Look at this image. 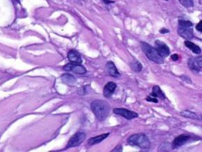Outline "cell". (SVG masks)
Here are the masks:
<instances>
[{
	"label": "cell",
	"instance_id": "cell-1",
	"mask_svg": "<svg viewBox=\"0 0 202 152\" xmlns=\"http://www.w3.org/2000/svg\"><path fill=\"white\" fill-rule=\"evenodd\" d=\"M91 109L96 118L100 121H105L110 112L109 103L100 99L93 101L91 104Z\"/></svg>",
	"mask_w": 202,
	"mask_h": 152
},
{
	"label": "cell",
	"instance_id": "cell-2",
	"mask_svg": "<svg viewBox=\"0 0 202 152\" xmlns=\"http://www.w3.org/2000/svg\"><path fill=\"white\" fill-rule=\"evenodd\" d=\"M128 144L132 146H137L142 149H149L151 143L149 138L143 133L134 134L130 136L127 139Z\"/></svg>",
	"mask_w": 202,
	"mask_h": 152
},
{
	"label": "cell",
	"instance_id": "cell-3",
	"mask_svg": "<svg viewBox=\"0 0 202 152\" xmlns=\"http://www.w3.org/2000/svg\"><path fill=\"white\" fill-rule=\"evenodd\" d=\"M140 47H141L142 51L144 52L145 55L150 61H152L154 63L159 64H164V58L159 54L156 48L144 42H140Z\"/></svg>",
	"mask_w": 202,
	"mask_h": 152
},
{
	"label": "cell",
	"instance_id": "cell-4",
	"mask_svg": "<svg viewBox=\"0 0 202 152\" xmlns=\"http://www.w3.org/2000/svg\"><path fill=\"white\" fill-rule=\"evenodd\" d=\"M86 137H87V134H86L84 132L80 131L76 133L73 136H72V138L70 139V140H69L68 143V145L66 146V149L75 147V146L80 145V144L84 141Z\"/></svg>",
	"mask_w": 202,
	"mask_h": 152
},
{
	"label": "cell",
	"instance_id": "cell-5",
	"mask_svg": "<svg viewBox=\"0 0 202 152\" xmlns=\"http://www.w3.org/2000/svg\"><path fill=\"white\" fill-rule=\"evenodd\" d=\"M114 113L117 114L118 116H121L122 117H124V118L127 119V120H131L135 118H137L138 116V114L135 113L134 111L128 110L126 109H121V108H116L113 110Z\"/></svg>",
	"mask_w": 202,
	"mask_h": 152
},
{
	"label": "cell",
	"instance_id": "cell-6",
	"mask_svg": "<svg viewBox=\"0 0 202 152\" xmlns=\"http://www.w3.org/2000/svg\"><path fill=\"white\" fill-rule=\"evenodd\" d=\"M63 70L65 71H72L73 73L84 75L87 73V69L84 66L80 64H68L63 66Z\"/></svg>",
	"mask_w": 202,
	"mask_h": 152
},
{
	"label": "cell",
	"instance_id": "cell-7",
	"mask_svg": "<svg viewBox=\"0 0 202 152\" xmlns=\"http://www.w3.org/2000/svg\"><path fill=\"white\" fill-rule=\"evenodd\" d=\"M155 48H156L157 50L158 51L159 54L163 57V58L167 57L169 55L170 53H171L169 47L167 46L164 42L160 40L155 41Z\"/></svg>",
	"mask_w": 202,
	"mask_h": 152
},
{
	"label": "cell",
	"instance_id": "cell-8",
	"mask_svg": "<svg viewBox=\"0 0 202 152\" xmlns=\"http://www.w3.org/2000/svg\"><path fill=\"white\" fill-rule=\"evenodd\" d=\"M189 138H190V137L188 135V134H181V135L178 136L174 139V140L171 144V148L173 149H176L181 147V146L184 145L189 140Z\"/></svg>",
	"mask_w": 202,
	"mask_h": 152
},
{
	"label": "cell",
	"instance_id": "cell-9",
	"mask_svg": "<svg viewBox=\"0 0 202 152\" xmlns=\"http://www.w3.org/2000/svg\"><path fill=\"white\" fill-rule=\"evenodd\" d=\"M68 59L71 63L75 64H81L82 63V59L81 54L75 49H71L68 54Z\"/></svg>",
	"mask_w": 202,
	"mask_h": 152
},
{
	"label": "cell",
	"instance_id": "cell-10",
	"mask_svg": "<svg viewBox=\"0 0 202 152\" xmlns=\"http://www.w3.org/2000/svg\"><path fill=\"white\" fill-rule=\"evenodd\" d=\"M178 32L179 35H181L182 37L186 39H191L194 37V32L192 28H191V27L185 28V27L178 26Z\"/></svg>",
	"mask_w": 202,
	"mask_h": 152
},
{
	"label": "cell",
	"instance_id": "cell-11",
	"mask_svg": "<svg viewBox=\"0 0 202 152\" xmlns=\"http://www.w3.org/2000/svg\"><path fill=\"white\" fill-rule=\"evenodd\" d=\"M106 71L107 72V73L114 78H117V77L121 76V74L117 68V67L114 64V62L112 61H107L106 64Z\"/></svg>",
	"mask_w": 202,
	"mask_h": 152
},
{
	"label": "cell",
	"instance_id": "cell-12",
	"mask_svg": "<svg viewBox=\"0 0 202 152\" xmlns=\"http://www.w3.org/2000/svg\"><path fill=\"white\" fill-rule=\"evenodd\" d=\"M116 88H117V84L113 82H109L103 88V95L105 98H110L114 94Z\"/></svg>",
	"mask_w": 202,
	"mask_h": 152
},
{
	"label": "cell",
	"instance_id": "cell-13",
	"mask_svg": "<svg viewBox=\"0 0 202 152\" xmlns=\"http://www.w3.org/2000/svg\"><path fill=\"white\" fill-rule=\"evenodd\" d=\"M110 133H105V134H102L100 135H98L96 137H94V138H90L88 140V144L89 145H95V144H98L100 143L101 142L104 140L106 138L109 136Z\"/></svg>",
	"mask_w": 202,
	"mask_h": 152
},
{
	"label": "cell",
	"instance_id": "cell-14",
	"mask_svg": "<svg viewBox=\"0 0 202 152\" xmlns=\"http://www.w3.org/2000/svg\"><path fill=\"white\" fill-rule=\"evenodd\" d=\"M181 116L187 118L194 119V120H200L201 118L198 114H196L194 112H192L189 110H184L181 112Z\"/></svg>",
	"mask_w": 202,
	"mask_h": 152
},
{
	"label": "cell",
	"instance_id": "cell-15",
	"mask_svg": "<svg viewBox=\"0 0 202 152\" xmlns=\"http://www.w3.org/2000/svg\"><path fill=\"white\" fill-rule=\"evenodd\" d=\"M61 79L63 81L64 83L67 84H70V85H73L76 83V78L72 76L71 74L69 73H65L63 74L62 76H61Z\"/></svg>",
	"mask_w": 202,
	"mask_h": 152
},
{
	"label": "cell",
	"instance_id": "cell-16",
	"mask_svg": "<svg viewBox=\"0 0 202 152\" xmlns=\"http://www.w3.org/2000/svg\"><path fill=\"white\" fill-rule=\"evenodd\" d=\"M185 45L188 47L189 49H190L191 51H192L194 54H200L201 53V49L200 47L196 45V44H194L193 42L187 40L185 42Z\"/></svg>",
	"mask_w": 202,
	"mask_h": 152
},
{
	"label": "cell",
	"instance_id": "cell-17",
	"mask_svg": "<svg viewBox=\"0 0 202 152\" xmlns=\"http://www.w3.org/2000/svg\"><path fill=\"white\" fill-rule=\"evenodd\" d=\"M150 96H152L154 97H157V98H160L161 99H165V94L163 92L161 91V89H160V88L159 86H154L153 88H152V92L150 94Z\"/></svg>",
	"mask_w": 202,
	"mask_h": 152
},
{
	"label": "cell",
	"instance_id": "cell-18",
	"mask_svg": "<svg viewBox=\"0 0 202 152\" xmlns=\"http://www.w3.org/2000/svg\"><path fill=\"white\" fill-rule=\"evenodd\" d=\"M188 64L189 68H190L192 71H195V72H199L201 71L200 68H199V66H197V64H196V63L195 59H194V57H192V58L189 59Z\"/></svg>",
	"mask_w": 202,
	"mask_h": 152
},
{
	"label": "cell",
	"instance_id": "cell-19",
	"mask_svg": "<svg viewBox=\"0 0 202 152\" xmlns=\"http://www.w3.org/2000/svg\"><path fill=\"white\" fill-rule=\"evenodd\" d=\"M130 66L131 69L135 72H140L142 69V64H140L138 61L135 60V59L130 62Z\"/></svg>",
	"mask_w": 202,
	"mask_h": 152
},
{
	"label": "cell",
	"instance_id": "cell-20",
	"mask_svg": "<svg viewBox=\"0 0 202 152\" xmlns=\"http://www.w3.org/2000/svg\"><path fill=\"white\" fill-rule=\"evenodd\" d=\"M179 2L185 8H191L194 6L193 0H179Z\"/></svg>",
	"mask_w": 202,
	"mask_h": 152
},
{
	"label": "cell",
	"instance_id": "cell-21",
	"mask_svg": "<svg viewBox=\"0 0 202 152\" xmlns=\"http://www.w3.org/2000/svg\"><path fill=\"white\" fill-rule=\"evenodd\" d=\"M178 26L181 27H185V28H189L193 26V24L192 22L189 21H184V20H179L178 21Z\"/></svg>",
	"mask_w": 202,
	"mask_h": 152
},
{
	"label": "cell",
	"instance_id": "cell-22",
	"mask_svg": "<svg viewBox=\"0 0 202 152\" xmlns=\"http://www.w3.org/2000/svg\"><path fill=\"white\" fill-rule=\"evenodd\" d=\"M194 59H195V61L199 66V68H200V70H202V55L197 57H194Z\"/></svg>",
	"mask_w": 202,
	"mask_h": 152
},
{
	"label": "cell",
	"instance_id": "cell-23",
	"mask_svg": "<svg viewBox=\"0 0 202 152\" xmlns=\"http://www.w3.org/2000/svg\"><path fill=\"white\" fill-rule=\"evenodd\" d=\"M146 100L147 101H150V102H154V103H158V100H157V99H156V97H154L152 96H148L146 98Z\"/></svg>",
	"mask_w": 202,
	"mask_h": 152
},
{
	"label": "cell",
	"instance_id": "cell-24",
	"mask_svg": "<svg viewBox=\"0 0 202 152\" xmlns=\"http://www.w3.org/2000/svg\"><path fill=\"white\" fill-rule=\"evenodd\" d=\"M122 146L121 145V144H119V145H117V146H116V147L113 149V150L112 151L113 152H115V151H118V152H121V151H122Z\"/></svg>",
	"mask_w": 202,
	"mask_h": 152
},
{
	"label": "cell",
	"instance_id": "cell-25",
	"mask_svg": "<svg viewBox=\"0 0 202 152\" xmlns=\"http://www.w3.org/2000/svg\"><path fill=\"white\" fill-rule=\"evenodd\" d=\"M196 29L199 32H202V21H199V23L196 26Z\"/></svg>",
	"mask_w": 202,
	"mask_h": 152
},
{
	"label": "cell",
	"instance_id": "cell-26",
	"mask_svg": "<svg viewBox=\"0 0 202 152\" xmlns=\"http://www.w3.org/2000/svg\"><path fill=\"white\" fill-rule=\"evenodd\" d=\"M171 58L172 60L176 61H178L179 59V56L177 54H173V55H171Z\"/></svg>",
	"mask_w": 202,
	"mask_h": 152
},
{
	"label": "cell",
	"instance_id": "cell-27",
	"mask_svg": "<svg viewBox=\"0 0 202 152\" xmlns=\"http://www.w3.org/2000/svg\"><path fill=\"white\" fill-rule=\"evenodd\" d=\"M160 33H162V34H165V33H168L169 32V31L168 29H166V28H162L160 30Z\"/></svg>",
	"mask_w": 202,
	"mask_h": 152
},
{
	"label": "cell",
	"instance_id": "cell-28",
	"mask_svg": "<svg viewBox=\"0 0 202 152\" xmlns=\"http://www.w3.org/2000/svg\"><path fill=\"white\" fill-rule=\"evenodd\" d=\"M103 2H104V3L106 4H109L111 3H114V1H110V0H103Z\"/></svg>",
	"mask_w": 202,
	"mask_h": 152
}]
</instances>
